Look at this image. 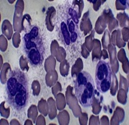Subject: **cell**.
<instances>
[{"instance_id":"6da1fadb","label":"cell","mask_w":129,"mask_h":125,"mask_svg":"<svg viewBox=\"0 0 129 125\" xmlns=\"http://www.w3.org/2000/svg\"><path fill=\"white\" fill-rule=\"evenodd\" d=\"M7 102L17 112H22L29 101L28 77L19 69L11 71L5 85Z\"/></svg>"},{"instance_id":"7a4b0ae2","label":"cell","mask_w":129,"mask_h":125,"mask_svg":"<svg viewBox=\"0 0 129 125\" xmlns=\"http://www.w3.org/2000/svg\"><path fill=\"white\" fill-rule=\"evenodd\" d=\"M23 50L32 66H40L42 65L45 55V47L40 28L32 25L23 37Z\"/></svg>"},{"instance_id":"3957f363","label":"cell","mask_w":129,"mask_h":125,"mask_svg":"<svg viewBox=\"0 0 129 125\" xmlns=\"http://www.w3.org/2000/svg\"><path fill=\"white\" fill-rule=\"evenodd\" d=\"M74 88L79 104L84 108L92 106L95 91V85L92 75L85 71L81 72L75 80Z\"/></svg>"},{"instance_id":"277c9868","label":"cell","mask_w":129,"mask_h":125,"mask_svg":"<svg viewBox=\"0 0 129 125\" xmlns=\"http://www.w3.org/2000/svg\"><path fill=\"white\" fill-rule=\"evenodd\" d=\"M95 81L97 89L104 94L108 92L111 87L112 70L109 64L101 60L97 64L95 68Z\"/></svg>"},{"instance_id":"5b68a950","label":"cell","mask_w":129,"mask_h":125,"mask_svg":"<svg viewBox=\"0 0 129 125\" xmlns=\"http://www.w3.org/2000/svg\"><path fill=\"white\" fill-rule=\"evenodd\" d=\"M66 23L67 25L69 33L71 35V43L76 42L79 36V30L78 27V17L76 10L72 7H70L67 10Z\"/></svg>"},{"instance_id":"8992f818","label":"cell","mask_w":129,"mask_h":125,"mask_svg":"<svg viewBox=\"0 0 129 125\" xmlns=\"http://www.w3.org/2000/svg\"><path fill=\"white\" fill-rule=\"evenodd\" d=\"M59 35L61 42L66 46H70L71 45V35L68 29L66 21H61L59 25Z\"/></svg>"}]
</instances>
